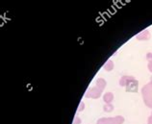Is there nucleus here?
I'll return each instance as SVG.
<instances>
[{"label":"nucleus","instance_id":"obj_1","mask_svg":"<svg viewBox=\"0 0 152 124\" xmlns=\"http://www.w3.org/2000/svg\"><path fill=\"white\" fill-rule=\"evenodd\" d=\"M126 90L127 91H133V93H137L138 90V81H136L135 79L131 80L130 82H128L126 85Z\"/></svg>","mask_w":152,"mask_h":124},{"label":"nucleus","instance_id":"obj_2","mask_svg":"<svg viewBox=\"0 0 152 124\" xmlns=\"http://www.w3.org/2000/svg\"><path fill=\"white\" fill-rule=\"evenodd\" d=\"M149 38H150V34L147 30L141 32V33L137 36V39H140V41H146V39H148Z\"/></svg>","mask_w":152,"mask_h":124},{"label":"nucleus","instance_id":"obj_3","mask_svg":"<svg viewBox=\"0 0 152 124\" xmlns=\"http://www.w3.org/2000/svg\"><path fill=\"white\" fill-rule=\"evenodd\" d=\"M147 60L149 61V63L152 62V53H148V54H147Z\"/></svg>","mask_w":152,"mask_h":124},{"label":"nucleus","instance_id":"obj_4","mask_svg":"<svg viewBox=\"0 0 152 124\" xmlns=\"http://www.w3.org/2000/svg\"><path fill=\"white\" fill-rule=\"evenodd\" d=\"M148 69L150 70V72H152V62L148 63Z\"/></svg>","mask_w":152,"mask_h":124}]
</instances>
